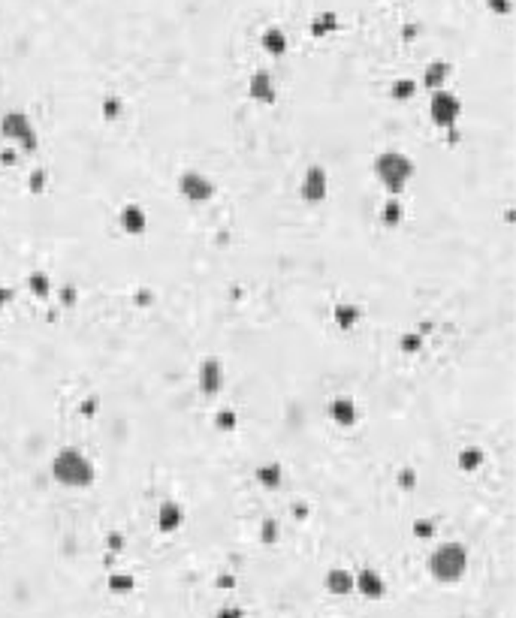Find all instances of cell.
<instances>
[{"label": "cell", "instance_id": "ba28073f", "mask_svg": "<svg viewBox=\"0 0 516 618\" xmlns=\"http://www.w3.org/2000/svg\"><path fill=\"white\" fill-rule=\"evenodd\" d=\"M197 380H199V392L203 396H218V392L223 389V380H227V374H223V365L218 356H209L199 362V371H197Z\"/></svg>", "mask_w": 516, "mask_h": 618}, {"label": "cell", "instance_id": "f35d334b", "mask_svg": "<svg viewBox=\"0 0 516 618\" xmlns=\"http://www.w3.org/2000/svg\"><path fill=\"white\" fill-rule=\"evenodd\" d=\"M308 513H311V510H308V504H305V501H299L296 507H293V516H296L299 522H305V519H308Z\"/></svg>", "mask_w": 516, "mask_h": 618}, {"label": "cell", "instance_id": "7a4b0ae2", "mask_svg": "<svg viewBox=\"0 0 516 618\" xmlns=\"http://www.w3.org/2000/svg\"><path fill=\"white\" fill-rule=\"evenodd\" d=\"M429 576L441 586H453L468 573V546L459 540H444L429 552Z\"/></svg>", "mask_w": 516, "mask_h": 618}, {"label": "cell", "instance_id": "f1b7e54d", "mask_svg": "<svg viewBox=\"0 0 516 618\" xmlns=\"http://www.w3.org/2000/svg\"><path fill=\"white\" fill-rule=\"evenodd\" d=\"M46 182H49V172H46V170H33V172L28 175V187L33 190V194H42V190H46Z\"/></svg>", "mask_w": 516, "mask_h": 618}, {"label": "cell", "instance_id": "4316f807", "mask_svg": "<svg viewBox=\"0 0 516 618\" xmlns=\"http://www.w3.org/2000/svg\"><path fill=\"white\" fill-rule=\"evenodd\" d=\"M278 537H281V525H278L275 519H263V525H260V543L272 546V543H278Z\"/></svg>", "mask_w": 516, "mask_h": 618}, {"label": "cell", "instance_id": "60d3db41", "mask_svg": "<svg viewBox=\"0 0 516 618\" xmlns=\"http://www.w3.org/2000/svg\"><path fill=\"white\" fill-rule=\"evenodd\" d=\"M218 588H235V576H230V573H221V576H218Z\"/></svg>", "mask_w": 516, "mask_h": 618}, {"label": "cell", "instance_id": "7c38bea8", "mask_svg": "<svg viewBox=\"0 0 516 618\" xmlns=\"http://www.w3.org/2000/svg\"><path fill=\"white\" fill-rule=\"evenodd\" d=\"M121 230H124L127 235H142L145 230H148V215H145V208L136 206V202H130V206L121 208Z\"/></svg>", "mask_w": 516, "mask_h": 618}, {"label": "cell", "instance_id": "9a60e30c", "mask_svg": "<svg viewBox=\"0 0 516 618\" xmlns=\"http://www.w3.org/2000/svg\"><path fill=\"white\" fill-rule=\"evenodd\" d=\"M450 73H453V66L447 61H432L423 70V85L429 88V91H441V88L447 85V78H450Z\"/></svg>", "mask_w": 516, "mask_h": 618}, {"label": "cell", "instance_id": "4fadbf2b", "mask_svg": "<svg viewBox=\"0 0 516 618\" xmlns=\"http://www.w3.org/2000/svg\"><path fill=\"white\" fill-rule=\"evenodd\" d=\"M248 94H251V100H257V103H275L278 91H275L272 76H269L266 70H257L251 76V82H248Z\"/></svg>", "mask_w": 516, "mask_h": 618}, {"label": "cell", "instance_id": "1f68e13d", "mask_svg": "<svg viewBox=\"0 0 516 618\" xmlns=\"http://www.w3.org/2000/svg\"><path fill=\"white\" fill-rule=\"evenodd\" d=\"M486 6L492 9V13H498V16H508L513 9V0H486Z\"/></svg>", "mask_w": 516, "mask_h": 618}, {"label": "cell", "instance_id": "484cf974", "mask_svg": "<svg viewBox=\"0 0 516 618\" xmlns=\"http://www.w3.org/2000/svg\"><path fill=\"white\" fill-rule=\"evenodd\" d=\"M121 115H124V100L115 97V94H106V100H103V118L106 121H118Z\"/></svg>", "mask_w": 516, "mask_h": 618}, {"label": "cell", "instance_id": "6da1fadb", "mask_svg": "<svg viewBox=\"0 0 516 618\" xmlns=\"http://www.w3.org/2000/svg\"><path fill=\"white\" fill-rule=\"evenodd\" d=\"M52 480L64 489H91L97 480V468L82 449L64 446L52 458Z\"/></svg>", "mask_w": 516, "mask_h": 618}, {"label": "cell", "instance_id": "f546056e", "mask_svg": "<svg viewBox=\"0 0 516 618\" xmlns=\"http://www.w3.org/2000/svg\"><path fill=\"white\" fill-rule=\"evenodd\" d=\"M435 522L432 519H417L414 522V537H420V540H429V537H435Z\"/></svg>", "mask_w": 516, "mask_h": 618}, {"label": "cell", "instance_id": "ac0fdd59", "mask_svg": "<svg viewBox=\"0 0 516 618\" xmlns=\"http://www.w3.org/2000/svg\"><path fill=\"white\" fill-rule=\"evenodd\" d=\"M483 462H486V456H483V449L480 446H462L459 449V456H456V465H459L462 474H474V470L483 468Z\"/></svg>", "mask_w": 516, "mask_h": 618}, {"label": "cell", "instance_id": "3957f363", "mask_svg": "<svg viewBox=\"0 0 516 618\" xmlns=\"http://www.w3.org/2000/svg\"><path fill=\"white\" fill-rule=\"evenodd\" d=\"M372 170L377 175V182L387 187V194L399 196L401 190L408 187V182L414 175H417V163L411 160L405 151H380L375 160H372Z\"/></svg>", "mask_w": 516, "mask_h": 618}, {"label": "cell", "instance_id": "8992f818", "mask_svg": "<svg viewBox=\"0 0 516 618\" xmlns=\"http://www.w3.org/2000/svg\"><path fill=\"white\" fill-rule=\"evenodd\" d=\"M329 194V172L327 166L320 163H311L305 175H302V184H299V196L308 202V206H317V202H323Z\"/></svg>", "mask_w": 516, "mask_h": 618}, {"label": "cell", "instance_id": "ffe728a7", "mask_svg": "<svg viewBox=\"0 0 516 618\" xmlns=\"http://www.w3.org/2000/svg\"><path fill=\"white\" fill-rule=\"evenodd\" d=\"M106 588H109V594H115V598H124V594H130L133 588H136V579L124 570H112L106 576Z\"/></svg>", "mask_w": 516, "mask_h": 618}, {"label": "cell", "instance_id": "9c48e42d", "mask_svg": "<svg viewBox=\"0 0 516 618\" xmlns=\"http://www.w3.org/2000/svg\"><path fill=\"white\" fill-rule=\"evenodd\" d=\"M353 591L360 594V598H365V600H380L387 594V582H384V576H380L377 570L363 567L360 573H353Z\"/></svg>", "mask_w": 516, "mask_h": 618}, {"label": "cell", "instance_id": "2e32d148", "mask_svg": "<svg viewBox=\"0 0 516 618\" xmlns=\"http://www.w3.org/2000/svg\"><path fill=\"white\" fill-rule=\"evenodd\" d=\"M332 320H335V326H339L341 332H353L356 326H360V320H363V311H360V305L341 302V305H335Z\"/></svg>", "mask_w": 516, "mask_h": 618}, {"label": "cell", "instance_id": "30bf717a", "mask_svg": "<svg viewBox=\"0 0 516 618\" xmlns=\"http://www.w3.org/2000/svg\"><path fill=\"white\" fill-rule=\"evenodd\" d=\"M329 420L339 425V429H353L356 420H360V410H356V401L353 398H332L329 401Z\"/></svg>", "mask_w": 516, "mask_h": 618}, {"label": "cell", "instance_id": "83f0119b", "mask_svg": "<svg viewBox=\"0 0 516 618\" xmlns=\"http://www.w3.org/2000/svg\"><path fill=\"white\" fill-rule=\"evenodd\" d=\"M235 425H239V417H235V410H230V408L218 410V417H215V429H218V432H235Z\"/></svg>", "mask_w": 516, "mask_h": 618}, {"label": "cell", "instance_id": "8fae6325", "mask_svg": "<svg viewBox=\"0 0 516 618\" xmlns=\"http://www.w3.org/2000/svg\"><path fill=\"white\" fill-rule=\"evenodd\" d=\"M184 525V507L178 501H163L160 510H157V528L163 534H172Z\"/></svg>", "mask_w": 516, "mask_h": 618}, {"label": "cell", "instance_id": "e575fe53", "mask_svg": "<svg viewBox=\"0 0 516 618\" xmlns=\"http://www.w3.org/2000/svg\"><path fill=\"white\" fill-rule=\"evenodd\" d=\"M215 618H245V610L242 606H221Z\"/></svg>", "mask_w": 516, "mask_h": 618}, {"label": "cell", "instance_id": "277c9868", "mask_svg": "<svg viewBox=\"0 0 516 618\" xmlns=\"http://www.w3.org/2000/svg\"><path fill=\"white\" fill-rule=\"evenodd\" d=\"M0 136H4L6 145H16L21 154H33L40 148V133L33 127V121L28 112H4V118H0Z\"/></svg>", "mask_w": 516, "mask_h": 618}, {"label": "cell", "instance_id": "7402d4cb", "mask_svg": "<svg viewBox=\"0 0 516 618\" xmlns=\"http://www.w3.org/2000/svg\"><path fill=\"white\" fill-rule=\"evenodd\" d=\"M28 290H30V293L37 296V299H49V296H52V278L37 268V272L28 275Z\"/></svg>", "mask_w": 516, "mask_h": 618}, {"label": "cell", "instance_id": "d590c367", "mask_svg": "<svg viewBox=\"0 0 516 618\" xmlns=\"http://www.w3.org/2000/svg\"><path fill=\"white\" fill-rule=\"evenodd\" d=\"M13 299H16V290H13V287H0V311L13 305Z\"/></svg>", "mask_w": 516, "mask_h": 618}, {"label": "cell", "instance_id": "d4e9b609", "mask_svg": "<svg viewBox=\"0 0 516 618\" xmlns=\"http://www.w3.org/2000/svg\"><path fill=\"white\" fill-rule=\"evenodd\" d=\"M389 94L396 100H411L417 94V82H414V78H396V82L389 85Z\"/></svg>", "mask_w": 516, "mask_h": 618}, {"label": "cell", "instance_id": "d6986e66", "mask_svg": "<svg viewBox=\"0 0 516 618\" xmlns=\"http://www.w3.org/2000/svg\"><path fill=\"white\" fill-rule=\"evenodd\" d=\"M254 480L260 482L263 489H278L281 486V480H284V468L278 462H266V465H260L254 470Z\"/></svg>", "mask_w": 516, "mask_h": 618}, {"label": "cell", "instance_id": "74e56055", "mask_svg": "<svg viewBox=\"0 0 516 618\" xmlns=\"http://www.w3.org/2000/svg\"><path fill=\"white\" fill-rule=\"evenodd\" d=\"M78 413H85V417H94V413H97V398H88V401L78 404Z\"/></svg>", "mask_w": 516, "mask_h": 618}, {"label": "cell", "instance_id": "5b68a950", "mask_svg": "<svg viewBox=\"0 0 516 618\" xmlns=\"http://www.w3.org/2000/svg\"><path fill=\"white\" fill-rule=\"evenodd\" d=\"M459 115H462V100H459L453 91H447V88H441V91H432L429 118H432L435 127L450 130V127H456Z\"/></svg>", "mask_w": 516, "mask_h": 618}, {"label": "cell", "instance_id": "836d02e7", "mask_svg": "<svg viewBox=\"0 0 516 618\" xmlns=\"http://www.w3.org/2000/svg\"><path fill=\"white\" fill-rule=\"evenodd\" d=\"M399 486H401V489H414V486H417V474H414L411 468H405V470L399 474Z\"/></svg>", "mask_w": 516, "mask_h": 618}, {"label": "cell", "instance_id": "e0dca14e", "mask_svg": "<svg viewBox=\"0 0 516 618\" xmlns=\"http://www.w3.org/2000/svg\"><path fill=\"white\" fill-rule=\"evenodd\" d=\"M260 46H263L266 54H275V58H281V54L287 52L290 42H287V33H284L281 28H275V25H272V28H266V30H263Z\"/></svg>", "mask_w": 516, "mask_h": 618}, {"label": "cell", "instance_id": "603a6c76", "mask_svg": "<svg viewBox=\"0 0 516 618\" xmlns=\"http://www.w3.org/2000/svg\"><path fill=\"white\" fill-rule=\"evenodd\" d=\"M401 218H405V208H401V202L392 196L384 202V208H380V220H384V227H399Z\"/></svg>", "mask_w": 516, "mask_h": 618}, {"label": "cell", "instance_id": "ab89813d", "mask_svg": "<svg viewBox=\"0 0 516 618\" xmlns=\"http://www.w3.org/2000/svg\"><path fill=\"white\" fill-rule=\"evenodd\" d=\"M417 33H420V25H417V21H411V25L401 28V37H405V40H414Z\"/></svg>", "mask_w": 516, "mask_h": 618}, {"label": "cell", "instance_id": "d6a6232c", "mask_svg": "<svg viewBox=\"0 0 516 618\" xmlns=\"http://www.w3.org/2000/svg\"><path fill=\"white\" fill-rule=\"evenodd\" d=\"M18 160V151L13 148V145H4V148H0V163L4 166H13Z\"/></svg>", "mask_w": 516, "mask_h": 618}, {"label": "cell", "instance_id": "b9f144b4", "mask_svg": "<svg viewBox=\"0 0 516 618\" xmlns=\"http://www.w3.org/2000/svg\"><path fill=\"white\" fill-rule=\"evenodd\" d=\"M447 139H450V145H459V139H462V133H459L456 127L447 130Z\"/></svg>", "mask_w": 516, "mask_h": 618}, {"label": "cell", "instance_id": "4dcf8cb0", "mask_svg": "<svg viewBox=\"0 0 516 618\" xmlns=\"http://www.w3.org/2000/svg\"><path fill=\"white\" fill-rule=\"evenodd\" d=\"M106 552H112V555H118V552H124V537H121L118 531H112V534H106Z\"/></svg>", "mask_w": 516, "mask_h": 618}, {"label": "cell", "instance_id": "cb8c5ba5", "mask_svg": "<svg viewBox=\"0 0 516 618\" xmlns=\"http://www.w3.org/2000/svg\"><path fill=\"white\" fill-rule=\"evenodd\" d=\"M423 344H426V338H423L420 332H405V335L399 338V350L408 353V356H414V353L423 350Z\"/></svg>", "mask_w": 516, "mask_h": 618}, {"label": "cell", "instance_id": "52a82bcc", "mask_svg": "<svg viewBox=\"0 0 516 618\" xmlns=\"http://www.w3.org/2000/svg\"><path fill=\"white\" fill-rule=\"evenodd\" d=\"M178 194L190 202H209L215 196V184H211V178L203 175L199 170H184L178 175Z\"/></svg>", "mask_w": 516, "mask_h": 618}, {"label": "cell", "instance_id": "5bb4252c", "mask_svg": "<svg viewBox=\"0 0 516 618\" xmlns=\"http://www.w3.org/2000/svg\"><path fill=\"white\" fill-rule=\"evenodd\" d=\"M323 582H327V591L335 594V598H347V594H353V573L347 570V567H332V570H327Z\"/></svg>", "mask_w": 516, "mask_h": 618}, {"label": "cell", "instance_id": "44dd1931", "mask_svg": "<svg viewBox=\"0 0 516 618\" xmlns=\"http://www.w3.org/2000/svg\"><path fill=\"white\" fill-rule=\"evenodd\" d=\"M339 28H341L339 16H335L332 9H327V13L314 16V21H311V37H327V33H335Z\"/></svg>", "mask_w": 516, "mask_h": 618}, {"label": "cell", "instance_id": "8d00e7d4", "mask_svg": "<svg viewBox=\"0 0 516 618\" xmlns=\"http://www.w3.org/2000/svg\"><path fill=\"white\" fill-rule=\"evenodd\" d=\"M61 302H64V308H70L76 302V287H70V284L61 287Z\"/></svg>", "mask_w": 516, "mask_h": 618}]
</instances>
